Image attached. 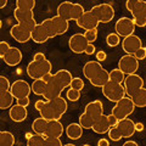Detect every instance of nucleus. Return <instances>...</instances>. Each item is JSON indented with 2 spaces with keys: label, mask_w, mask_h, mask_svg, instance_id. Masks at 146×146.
<instances>
[{
  "label": "nucleus",
  "mask_w": 146,
  "mask_h": 146,
  "mask_svg": "<svg viewBox=\"0 0 146 146\" xmlns=\"http://www.w3.org/2000/svg\"><path fill=\"white\" fill-rule=\"evenodd\" d=\"M43 79L48 83V89L44 94L45 100H52L58 96H61L62 91L65 88H68L71 85V82L73 79V76L70 71L67 70H60L56 73L50 72L43 77Z\"/></svg>",
  "instance_id": "1"
},
{
  "label": "nucleus",
  "mask_w": 146,
  "mask_h": 146,
  "mask_svg": "<svg viewBox=\"0 0 146 146\" xmlns=\"http://www.w3.org/2000/svg\"><path fill=\"white\" fill-rule=\"evenodd\" d=\"M34 107L36 111H39L40 116L46 118L48 121L51 119H61L63 115L67 112V101L66 99L58 96L52 100H38L35 102Z\"/></svg>",
  "instance_id": "2"
},
{
  "label": "nucleus",
  "mask_w": 146,
  "mask_h": 146,
  "mask_svg": "<svg viewBox=\"0 0 146 146\" xmlns=\"http://www.w3.org/2000/svg\"><path fill=\"white\" fill-rule=\"evenodd\" d=\"M83 74L89 83L96 88H102L110 80V72L105 70L98 60L86 62L83 67Z\"/></svg>",
  "instance_id": "3"
},
{
  "label": "nucleus",
  "mask_w": 146,
  "mask_h": 146,
  "mask_svg": "<svg viewBox=\"0 0 146 146\" xmlns=\"http://www.w3.org/2000/svg\"><path fill=\"white\" fill-rule=\"evenodd\" d=\"M42 25L46 28L50 39H51V38L57 36V35L65 34L68 31V27H70V21H67V20H65V18H62L61 16L56 15V16H54L51 18L44 20L42 22Z\"/></svg>",
  "instance_id": "4"
},
{
  "label": "nucleus",
  "mask_w": 146,
  "mask_h": 146,
  "mask_svg": "<svg viewBox=\"0 0 146 146\" xmlns=\"http://www.w3.org/2000/svg\"><path fill=\"white\" fill-rule=\"evenodd\" d=\"M84 12L85 10L80 4L71 3V1H63L57 6V15L67 21L71 20L77 21Z\"/></svg>",
  "instance_id": "5"
},
{
  "label": "nucleus",
  "mask_w": 146,
  "mask_h": 146,
  "mask_svg": "<svg viewBox=\"0 0 146 146\" xmlns=\"http://www.w3.org/2000/svg\"><path fill=\"white\" fill-rule=\"evenodd\" d=\"M52 70V65L48 58L45 60H32L27 66V74L32 79L43 78L45 74L50 73Z\"/></svg>",
  "instance_id": "6"
},
{
  "label": "nucleus",
  "mask_w": 146,
  "mask_h": 146,
  "mask_svg": "<svg viewBox=\"0 0 146 146\" xmlns=\"http://www.w3.org/2000/svg\"><path fill=\"white\" fill-rule=\"evenodd\" d=\"M135 110V105L130 96H124L121 100H118L116 105L112 108V115H115L118 121L124 119V118L129 117Z\"/></svg>",
  "instance_id": "7"
},
{
  "label": "nucleus",
  "mask_w": 146,
  "mask_h": 146,
  "mask_svg": "<svg viewBox=\"0 0 146 146\" xmlns=\"http://www.w3.org/2000/svg\"><path fill=\"white\" fill-rule=\"evenodd\" d=\"M102 94L107 100H110V101H112V102H117L118 100L127 96L124 85H122L121 83L112 82V80H108L107 83L102 86Z\"/></svg>",
  "instance_id": "8"
},
{
  "label": "nucleus",
  "mask_w": 146,
  "mask_h": 146,
  "mask_svg": "<svg viewBox=\"0 0 146 146\" xmlns=\"http://www.w3.org/2000/svg\"><path fill=\"white\" fill-rule=\"evenodd\" d=\"M91 12L98 18L100 23H108L115 18V9L110 4H99L91 9Z\"/></svg>",
  "instance_id": "9"
},
{
  "label": "nucleus",
  "mask_w": 146,
  "mask_h": 146,
  "mask_svg": "<svg viewBox=\"0 0 146 146\" xmlns=\"http://www.w3.org/2000/svg\"><path fill=\"white\" fill-rule=\"evenodd\" d=\"M13 17L17 21V23L23 25L25 27H27L28 29L33 31L34 27L38 25L34 18V12L33 10H23V9L16 7L13 10Z\"/></svg>",
  "instance_id": "10"
},
{
  "label": "nucleus",
  "mask_w": 146,
  "mask_h": 146,
  "mask_svg": "<svg viewBox=\"0 0 146 146\" xmlns=\"http://www.w3.org/2000/svg\"><path fill=\"white\" fill-rule=\"evenodd\" d=\"M118 68L124 73V74H133L139 70V60L134 55L125 54L124 56L121 57V60L118 61Z\"/></svg>",
  "instance_id": "11"
},
{
  "label": "nucleus",
  "mask_w": 146,
  "mask_h": 146,
  "mask_svg": "<svg viewBox=\"0 0 146 146\" xmlns=\"http://www.w3.org/2000/svg\"><path fill=\"white\" fill-rule=\"evenodd\" d=\"M135 27L136 26L134 23L133 18H129V17H121L115 25L116 33L119 36H123V38H125V36L130 34H134Z\"/></svg>",
  "instance_id": "12"
},
{
  "label": "nucleus",
  "mask_w": 146,
  "mask_h": 146,
  "mask_svg": "<svg viewBox=\"0 0 146 146\" xmlns=\"http://www.w3.org/2000/svg\"><path fill=\"white\" fill-rule=\"evenodd\" d=\"M124 89H125V94L127 96H131L136 90L141 89L144 86V79L141 78L140 76H138L136 73L133 74H127V77L124 78Z\"/></svg>",
  "instance_id": "13"
},
{
  "label": "nucleus",
  "mask_w": 146,
  "mask_h": 146,
  "mask_svg": "<svg viewBox=\"0 0 146 146\" xmlns=\"http://www.w3.org/2000/svg\"><path fill=\"white\" fill-rule=\"evenodd\" d=\"M131 16L136 27H145L146 26V1L139 0L136 5L131 9Z\"/></svg>",
  "instance_id": "14"
},
{
  "label": "nucleus",
  "mask_w": 146,
  "mask_h": 146,
  "mask_svg": "<svg viewBox=\"0 0 146 146\" xmlns=\"http://www.w3.org/2000/svg\"><path fill=\"white\" fill-rule=\"evenodd\" d=\"M10 90L16 100L22 99V98H28L32 91V85H29L28 82H26L23 79H18L11 84Z\"/></svg>",
  "instance_id": "15"
},
{
  "label": "nucleus",
  "mask_w": 146,
  "mask_h": 146,
  "mask_svg": "<svg viewBox=\"0 0 146 146\" xmlns=\"http://www.w3.org/2000/svg\"><path fill=\"white\" fill-rule=\"evenodd\" d=\"M89 42L86 40L85 35L84 34H80V33H77V34H73L70 40H68V46L72 50L74 54H83L85 52V49L88 46Z\"/></svg>",
  "instance_id": "16"
},
{
  "label": "nucleus",
  "mask_w": 146,
  "mask_h": 146,
  "mask_svg": "<svg viewBox=\"0 0 146 146\" xmlns=\"http://www.w3.org/2000/svg\"><path fill=\"white\" fill-rule=\"evenodd\" d=\"M141 46H143V42H141V39L135 34H130V35L125 36L122 42L123 51L125 54H129V55H134Z\"/></svg>",
  "instance_id": "17"
},
{
  "label": "nucleus",
  "mask_w": 146,
  "mask_h": 146,
  "mask_svg": "<svg viewBox=\"0 0 146 146\" xmlns=\"http://www.w3.org/2000/svg\"><path fill=\"white\" fill-rule=\"evenodd\" d=\"M10 35L18 43H27L29 39H32V31L25 27L23 25L17 23L11 27Z\"/></svg>",
  "instance_id": "18"
},
{
  "label": "nucleus",
  "mask_w": 146,
  "mask_h": 146,
  "mask_svg": "<svg viewBox=\"0 0 146 146\" xmlns=\"http://www.w3.org/2000/svg\"><path fill=\"white\" fill-rule=\"evenodd\" d=\"M76 23H77V26H78L79 28H83L85 31H88V29L98 28L100 22H99L98 18L94 16V13L91 12V10H89V11H85L83 15H82L78 20L76 21Z\"/></svg>",
  "instance_id": "19"
},
{
  "label": "nucleus",
  "mask_w": 146,
  "mask_h": 146,
  "mask_svg": "<svg viewBox=\"0 0 146 146\" xmlns=\"http://www.w3.org/2000/svg\"><path fill=\"white\" fill-rule=\"evenodd\" d=\"M84 113L95 122L104 115V104L100 101V100H94V101L89 102L85 106Z\"/></svg>",
  "instance_id": "20"
},
{
  "label": "nucleus",
  "mask_w": 146,
  "mask_h": 146,
  "mask_svg": "<svg viewBox=\"0 0 146 146\" xmlns=\"http://www.w3.org/2000/svg\"><path fill=\"white\" fill-rule=\"evenodd\" d=\"M117 127H118V129H119L121 131V134L123 138H130V136H133L134 133L136 131L135 129V123L130 119V118H124V119H121V121H118L117 123Z\"/></svg>",
  "instance_id": "21"
},
{
  "label": "nucleus",
  "mask_w": 146,
  "mask_h": 146,
  "mask_svg": "<svg viewBox=\"0 0 146 146\" xmlns=\"http://www.w3.org/2000/svg\"><path fill=\"white\" fill-rule=\"evenodd\" d=\"M3 60H4V62H5L7 66H10V67L17 66L18 63L22 61V52H21V50L17 49V48L11 46L10 50L7 51V54L3 57Z\"/></svg>",
  "instance_id": "22"
},
{
  "label": "nucleus",
  "mask_w": 146,
  "mask_h": 146,
  "mask_svg": "<svg viewBox=\"0 0 146 146\" xmlns=\"http://www.w3.org/2000/svg\"><path fill=\"white\" fill-rule=\"evenodd\" d=\"M49 39H50V36H49L48 31L42 23H38L34 27V29L32 31V40H33L34 43L44 44L45 42H48Z\"/></svg>",
  "instance_id": "23"
},
{
  "label": "nucleus",
  "mask_w": 146,
  "mask_h": 146,
  "mask_svg": "<svg viewBox=\"0 0 146 146\" xmlns=\"http://www.w3.org/2000/svg\"><path fill=\"white\" fill-rule=\"evenodd\" d=\"M9 116L10 118L16 122V123H20V122H23L27 116H28V112H27V108L25 106H21V105H12V107H10V112H9Z\"/></svg>",
  "instance_id": "24"
},
{
  "label": "nucleus",
  "mask_w": 146,
  "mask_h": 146,
  "mask_svg": "<svg viewBox=\"0 0 146 146\" xmlns=\"http://www.w3.org/2000/svg\"><path fill=\"white\" fill-rule=\"evenodd\" d=\"M63 125L60 122V119H51L49 121L48 129L45 131L44 136H55V138H60L63 134Z\"/></svg>",
  "instance_id": "25"
},
{
  "label": "nucleus",
  "mask_w": 146,
  "mask_h": 146,
  "mask_svg": "<svg viewBox=\"0 0 146 146\" xmlns=\"http://www.w3.org/2000/svg\"><path fill=\"white\" fill-rule=\"evenodd\" d=\"M110 128H111V125H110L108 123V118L106 115H102L101 117L99 118V119H96L94 122L93 127H91V129H93L96 134H105V133H108Z\"/></svg>",
  "instance_id": "26"
},
{
  "label": "nucleus",
  "mask_w": 146,
  "mask_h": 146,
  "mask_svg": "<svg viewBox=\"0 0 146 146\" xmlns=\"http://www.w3.org/2000/svg\"><path fill=\"white\" fill-rule=\"evenodd\" d=\"M83 129L84 128L79 124V122L71 123V124H68L66 127V135H67V138L71 140H78L82 138V135H83Z\"/></svg>",
  "instance_id": "27"
},
{
  "label": "nucleus",
  "mask_w": 146,
  "mask_h": 146,
  "mask_svg": "<svg viewBox=\"0 0 146 146\" xmlns=\"http://www.w3.org/2000/svg\"><path fill=\"white\" fill-rule=\"evenodd\" d=\"M48 124H49V121L46 119V118L40 116V117L35 118V119L33 121V123H32V129H33V131L36 134L44 135L45 131H46V129H48Z\"/></svg>",
  "instance_id": "28"
},
{
  "label": "nucleus",
  "mask_w": 146,
  "mask_h": 146,
  "mask_svg": "<svg viewBox=\"0 0 146 146\" xmlns=\"http://www.w3.org/2000/svg\"><path fill=\"white\" fill-rule=\"evenodd\" d=\"M13 100H15V96L11 93V90L0 91V108L1 110H7L12 107Z\"/></svg>",
  "instance_id": "29"
},
{
  "label": "nucleus",
  "mask_w": 146,
  "mask_h": 146,
  "mask_svg": "<svg viewBox=\"0 0 146 146\" xmlns=\"http://www.w3.org/2000/svg\"><path fill=\"white\" fill-rule=\"evenodd\" d=\"M130 99L133 100L135 107H146V88L143 86L141 89L136 90Z\"/></svg>",
  "instance_id": "30"
},
{
  "label": "nucleus",
  "mask_w": 146,
  "mask_h": 146,
  "mask_svg": "<svg viewBox=\"0 0 146 146\" xmlns=\"http://www.w3.org/2000/svg\"><path fill=\"white\" fill-rule=\"evenodd\" d=\"M46 89H48V83L43 78L34 79L33 83H32V91L38 96H44Z\"/></svg>",
  "instance_id": "31"
},
{
  "label": "nucleus",
  "mask_w": 146,
  "mask_h": 146,
  "mask_svg": "<svg viewBox=\"0 0 146 146\" xmlns=\"http://www.w3.org/2000/svg\"><path fill=\"white\" fill-rule=\"evenodd\" d=\"M15 143H16V140L12 133L6 131V130L0 131V145L1 146H12V145H15Z\"/></svg>",
  "instance_id": "32"
},
{
  "label": "nucleus",
  "mask_w": 146,
  "mask_h": 146,
  "mask_svg": "<svg viewBox=\"0 0 146 146\" xmlns=\"http://www.w3.org/2000/svg\"><path fill=\"white\" fill-rule=\"evenodd\" d=\"M28 146H45V136L42 134H33L27 140Z\"/></svg>",
  "instance_id": "33"
},
{
  "label": "nucleus",
  "mask_w": 146,
  "mask_h": 146,
  "mask_svg": "<svg viewBox=\"0 0 146 146\" xmlns=\"http://www.w3.org/2000/svg\"><path fill=\"white\" fill-rule=\"evenodd\" d=\"M124 78H125V74L123 73L119 68H115L110 72V80L112 82H116V83H123L124 82Z\"/></svg>",
  "instance_id": "34"
},
{
  "label": "nucleus",
  "mask_w": 146,
  "mask_h": 146,
  "mask_svg": "<svg viewBox=\"0 0 146 146\" xmlns=\"http://www.w3.org/2000/svg\"><path fill=\"white\" fill-rule=\"evenodd\" d=\"M35 6V0H16V7L23 10H33Z\"/></svg>",
  "instance_id": "35"
},
{
  "label": "nucleus",
  "mask_w": 146,
  "mask_h": 146,
  "mask_svg": "<svg viewBox=\"0 0 146 146\" xmlns=\"http://www.w3.org/2000/svg\"><path fill=\"white\" fill-rule=\"evenodd\" d=\"M79 124L83 127L84 129H91V127H93V124H94V121L83 112L79 116Z\"/></svg>",
  "instance_id": "36"
},
{
  "label": "nucleus",
  "mask_w": 146,
  "mask_h": 146,
  "mask_svg": "<svg viewBox=\"0 0 146 146\" xmlns=\"http://www.w3.org/2000/svg\"><path fill=\"white\" fill-rule=\"evenodd\" d=\"M66 98L68 101H72V102H76L80 99V90H77V89H73L70 88L66 93Z\"/></svg>",
  "instance_id": "37"
},
{
  "label": "nucleus",
  "mask_w": 146,
  "mask_h": 146,
  "mask_svg": "<svg viewBox=\"0 0 146 146\" xmlns=\"http://www.w3.org/2000/svg\"><path fill=\"white\" fill-rule=\"evenodd\" d=\"M106 43H107L108 46L115 48L121 43V38H119V35H118L117 33H111V34H108L106 36Z\"/></svg>",
  "instance_id": "38"
},
{
  "label": "nucleus",
  "mask_w": 146,
  "mask_h": 146,
  "mask_svg": "<svg viewBox=\"0 0 146 146\" xmlns=\"http://www.w3.org/2000/svg\"><path fill=\"white\" fill-rule=\"evenodd\" d=\"M108 136H110V139H111L112 141H119V140L123 138L117 125L110 128V130H108Z\"/></svg>",
  "instance_id": "39"
},
{
  "label": "nucleus",
  "mask_w": 146,
  "mask_h": 146,
  "mask_svg": "<svg viewBox=\"0 0 146 146\" xmlns=\"http://www.w3.org/2000/svg\"><path fill=\"white\" fill-rule=\"evenodd\" d=\"M70 88H73V89H77V90L82 91L83 88H84V80L82 78H79V77H73Z\"/></svg>",
  "instance_id": "40"
},
{
  "label": "nucleus",
  "mask_w": 146,
  "mask_h": 146,
  "mask_svg": "<svg viewBox=\"0 0 146 146\" xmlns=\"http://www.w3.org/2000/svg\"><path fill=\"white\" fill-rule=\"evenodd\" d=\"M45 146H62V141L60 138L45 136Z\"/></svg>",
  "instance_id": "41"
},
{
  "label": "nucleus",
  "mask_w": 146,
  "mask_h": 146,
  "mask_svg": "<svg viewBox=\"0 0 146 146\" xmlns=\"http://www.w3.org/2000/svg\"><path fill=\"white\" fill-rule=\"evenodd\" d=\"M84 35H85V38H86V40H88L89 43H94L95 40L98 39V28L85 31Z\"/></svg>",
  "instance_id": "42"
},
{
  "label": "nucleus",
  "mask_w": 146,
  "mask_h": 146,
  "mask_svg": "<svg viewBox=\"0 0 146 146\" xmlns=\"http://www.w3.org/2000/svg\"><path fill=\"white\" fill-rule=\"evenodd\" d=\"M11 85H10V82L6 78L5 76H1L0 77V91H7L10 90Z\"/></svg>",
  "instance_id": "43"
},
{
  "label": "nucleus",
  "mask_w": 146,
  "mask_h": 146,
  "mask_svg": "<svg viewBox=\"0 0 146 146\" xmlns=\"http://www.w3.org/2000/svg\"><path fill=\"white\" fill-rule=\"evenodd\" d=\"M10 48H11L10 44L6 43V42H1V43H0V56H1V58L7 54V51L10 50Z\"/></svg>",
  "instance_id": "44"
},
{
  "label": "nucleus",
  "mask_w": 146,
  "mask_h": 146,
  "mask_svg": "<svg viewBox=\"0 0 146 146\" xmlns=\"http://www.w3.org/2000/svg\"><path fill=\"white\" fill-rule=\"evenodd\" d=\"M134 56L138 58L139 61H140V60H144V58H146V48L141 46V48L138 50V51L134 54Z\"/></svg>",
  "instance_id": "45"
},
{
  "label": "nucleus",
  "mask_w": 146,
  "mask_h": 146,
  "mask_svg": "<svg viewBox=\"0 0 146 146\" xmlns=\"http://www.w3.org/2000/svg\"><path fill=\"white\" fill-rule=\"evenodd\" d=\"M95 56H96V60L99 62H101V61H105L107 58V54L104 51V50H100V51H98L96 54H95Z\"/></svg>",
  "instance_id": "46"
},
{
  "label": "nucleus",
  "mask_w": 146,
  "mask_h": 146,
  "mask_svg": "<svg viewBox=\"0 0 146 146\" xmlns=\"http://www.w3.org/2000/svg\"><path fill=\"white\" fill-rule=\"evenodd\" d=\"M139 0H127V3H125V7H127V10L128 11H131V9H133L135 5H136V3H138Z\"/></svg>",
  "instance_id": "47"
},
{
  "label": "nucleus",
  "mask_w": 146,
  "mask_h": 146,
  "mask_svg": "<svg viewBox=\"0 0 146 146\" xmlns=\"http://www.w3.org/2000/svg\"><path fill=\"white\" fill-rule=\"evenodd\" d=\"M95 45L93 44V43H89L88 44V46H86V49H85V52L84 54H86V55H93V54H95Z\"/></svg>",
  "instance_id": "48"
},
{
  "label": "nucleus",
  "mask_w": 146,
  "mask_h": 146,
  "mask_svg": "<svg viewBox=\"0 0 146 146\" xmlns=\"http://www.w3.org/2000/svg\"><path fill=\"white\" fill-rule=\"evenodd\" d=\"M107 118H108V123H110V125L111 127H115V125H117V123H118V119L116 118V116L115 115H108L107 116Z\"/></svg>",
  "instance_id": "49"
},
{
  "label": "nucleus",
  "mask_w": 146,
  "mask_h": 146,
  "mask_svg": "<svg viewBox=\"0 0 146 146\" xmlns=\"http://www.w3.org/2000/svg\"><path fill=\"white\" fill-rule=\"evenodd\" d=\"M17 104L21 105V106L27 107L29 105V96L28 98H22V99H17Z\"/></svg>",
  "instance_id": "50"
},
{
  "label": "nucleus",
  "mask_w": 146,
  "mask_h": 146,
  "mask_svg": "<svg viewBox=\"0 0 146 146\" xmlns=\"http://www.w3.org/2000/svg\"><path fill=\"white\" fill-rule=\"evenodd\" d=\"M45 58H46V56L43 52H36L33 56V60H45Z\"/></svg>",
  "instance_id": "51"
},
{
  "label": "nucleus",
  "mask_w": 146,
  "mask_h": 146,
  "mask_svg": "<svg viewBox=\"0 0 146 146\" xmlns=\"http://www.w3.org/2000/svg\"><path fill=\"white\" fill-rule=\"evenodd\" d=\"M98 145L99 146H110V143H108L107 139H100L98 141Z\"/></svg>",
  "instance_id": "52"
},
{
  "label": "nucleus",
  "mask_w": 146,
  "mask_h": 146,
  "mask_svg": "<svg viewBox=\"0 0 146 146\" xmlns=\"http://www.w3.org/2000/svg\"><path fill=\"white\" fill-rule=\"evenodd\" d=\"M135 129H136V131H143L144 130V124L141 122L135 123Z\"/></svg>",
  "instance_id": "53"
},
{
  "label": "nucleus",
  "mask_w": 146,
  "mask_h": 146,
  "mask_svg": "<svg viewBox=\"0 0 146 146\" xmlns=\"http://www.w3.org/2000/svg\"><path fill=\"white\" fill-rule=\"evenodd\" d=\"M130 145L138 146V143H136V141H131V140H127L125 143H124V146H130Z\"/></svg>",
  "instance_id": "54"
},
{
  "label": "nucleus",
  "mask_w": 146,
  "mask_h": 146,
  "mask_svg": "<svg viewBox=\"0 0 146 146\" xmlns=\"http://www.w3.org/2000/svg\"><path fill=\"white\" fill-rule=\"evenodd\" d=\"M7 4V0H0V9H4Z\"/></svg>",
  "instance_id": "55"
},
{
  "label": "nucleus",
  "mask_w": 146,
  "mask_h": 146,
  "mask_svg": "<svg viewBox=\"0 0 146 146\" xmlns=\"http://www.w3.org/2000/svg\"><path fill=\"white\" fill-rule=\"evenodd\" d=\"M32 135H33V134H32V133H26V139H27V140H28V139L31 138V136H32Z\"/></svg>",
  "instance_id": "56"
}]
</instances>
